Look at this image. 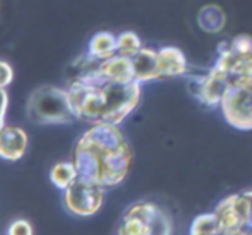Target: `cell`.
<instances>
[{
    "mask_svg": "<svg viewBox=\"0 0 252 235\" xmlns=\"http://www.w3.org/2000/svg\"><path fill=\"white\" fill-rule=\"evenodd\" d=\"M190 72L189 60L186 53L179 47H166L158 48V76L159 81L179 79V77H187Z\"/></svg>",
    "mask_w": 252,
    "mask_h": 235,
    "instance_id": "obj_9",
    "label": "cell"
},
{
    "mask_svg": "<svg viewBox=\"0 0 252 235\" xmlns=\"http://www.w3.org/2000/svg\"><path fill=\"white\" fill-rule=\"evenodd\" d=\"M158 208L159 206L151 201L134 202L126 211L115 235H151L150 220L158 211Z\"/></svg>",
    "mask_w": 252,
    "mask_h": 235,
    "instance_id": "obj_8",
    "label": "cell"
},
{
    "mask_svg": "<svg viewBox=\"0 0 252 235\" xmlns=\"http://www.w3.org/2000/svg\"><path fill=\"white\" fill-rule=\"evenodd\" d=\"M223 235H249V232L246 230H240V232H233V234H223Z\"/></svg>",
    "mask_w": 252,
    "mask_h": 235,
    "instance_id": "obj_23",
    "label": "cell"
},
{
    "mask_svg": "<svg viewBox=\"0 0 252 235\" xmlns=\"http://www.w3.org/2000/svg\"><path fill=\"white\" fill-rule=\"evenodd\" d=\"M143 47L144 45L139 34L134 31H122L120 34H117V53H120V55L132 59L136 53L141 52Z\"/></svg>",
    "mask_w": 252,
    "mask_h": 235,
    "instance_id": "obj_17",
    "label": "cell"
},
{
    "mask_svg": "<svg viewBox=\"0 0 252 235\" xmlns=\"http://www.w3.org/2000/svg\"><path fill=\"white\" fill-rule=\"evenodd\" d=\"M86 52L100 62L117 55V34L110 31H100L90 40Z\"/></svg>",
    "mask_w": 252,
    "mask_h": 235,
    "instance_id": "obj_14",
    "label": "cell"
},
{
    "mask_svg": "<svg viewBox=\"0 0 252 235\" xmlns=\"http://www.w3.org/2000/svg\"><path fill=\"white\" fill-rule=\"evenodd\" d=\"M77 179H79V173H77V168L72 162H59L50 170L52 184L55 187L62 189V191L72 186Z\"/></svg>",
    "mask_w": 252,
    "mask_h": 235,
    "instance_id": "obj_15",
    "label": "cell"
},
{
    "mask_svg": "<svg viewBox=\"0 0 252 235\" xmlns=\"http://www.w3.org/2000/svg\"><path fill=\"white\" fill-rule=\"evenodd\" d=\"M196 23L204 33L218 34L226 26V14L218 3H206L197 10Z\"/></svg>",
    "mask_w": 252,
    "mask_h": 235,
    "instance_id": "obj_13",
    "label": "cell"
},
{
    "mask_svg": "<svg viewBox=\"0 0 252 235\" xmlns=\"http://www.w3.org/2000/svg\"><path fill=\"white\" fill-rule=\"evenodd\" d=\"M151 235H173V222L172 216L163 208H158V211L150 220Z\"/></svg>",
    "mask_w": 252,
    "mask_h": 235,
    "instance_id": "obj_18",
    "label": "cell"
},
{
    "mask_svg": "<svg viewBox=\"0 0 252 235\" xmlns=\"http://www.w3.org/2000/svg\"><path fill=\"white\" fill-rule=\"evenodd\" d=\"M100 74L106 83L127 84V83H134V81H136L132 59L120 55V53H117V55L100 62Z\"/></svg>",
    "mask_w": 252,
    "mask_h": 235,
    "instance_id": "obj_11",
    "label": "cell"
},
{
    "mask_svg": "<svg viewBox=\"0 0 252 235\" xmlns=\"http://www.w3.org/2000/svg\"><path fill=\"white\" fill-rule=\"evenodd\" d=\"M7 235H33V227L28 220H16V222L10 223Z\"/></svg>",
    "mask_w": 252,
    "mask_h": 235,
    "instance_id": "obj_20",
    "label": "cell"
},
{
    "mask_svg": "<svg viewBox=\"0 0 252 235\" xmlns=\"http://www.w3.org/2000/svg\"><path fill=\"white\" fill-rule=\"evenodd\" d=\"M189 235H221V225L215 211L202 213L190 223Z\"/></svg>",
    "mask_w": 252,
    "mask_h": 235,
    "instance_id": "obj_16",
    "label": "cell"
},
{
    "mask_svg": "<svg viewBox=\"0 0 252 235\" xmlns=\"http://www.w3.org/2000/svg\"><path fill=\"white\" fill-rule=\"evenodd\" d=\"M72 163L79 179L106 191L127 179L134 163V153L119 126L98 122L77 139L72 149Z\"/></svg>",
    "mask_w": 252,
    "mask_h": 235,
    "instance_id": "obj_1",
    "label": "cell"
},
{
    "mask_svg": "<svg viewBox=\"0 0 252 235\" xmlns=\"http://www.w3.org/2000/svg\"><path fill=\"white\" fill-rule=\"evenodd\" d=\"M105 201V189L88 180L77 179L63 191V204L67 211L76 216H93L101 209Z\"/></svg>",
    "mask_w": 252,
    "mask_h": 235,
    "instance_id": "obj_7",
    "label": "cell"
},
{
    "mask_svg": "<svg viewBox=\"0 0 252 235\" xmlns=\"http://www.w3.org/2000/svg\"><path fill=\"white\" fill-rule=\"evenodd\" d=\"M28 134L17 126H5L0 131V158L5 162H19L28 151Z\"/></svg>",
    "mask_w": 252,
    "mask_h": 235,
    "instance_id": "obj_10",
    "label": "cell"
},
{
    "mask_svg": "<svg viewBox=\"0 0 252 235\" xmlns=\"http://www.w3.org/2000/svg\"><path fill=\"white\" fill-rule=\"evenodd\" d=\"M220 112L233 129L252 131V77L232 81Z\"/></svg>",
    "mask_w": 252,
    "mask_h": 235,
    "instance_id": "obj_4",
    "label": "cell"
},
{
    "mask_svg": "<svg viewBox=\"0 0 252 235\" xmlns=\"http://www.w3.org/2000/svg\"><path fill=\"white\" fill-rule=\"evenodd\" d=\"M247 232H249V235H252V223H251L249 227H247Z\"/></svg>",
    "mask_w": 252,
    "mask_h": 235,
    "instance_id": "obj_24",
    "label": "cell"
},
{
    "mask_svg": "<svg viewBox=\"0 0 252 235\" xmlns=\"http://www.w3.org/2000/svg\"><path fill=\"white\" fill-rule=\"evenodd\" d=\"M187 88L190 95L208 108H220L226 91L232 86V77L218 66L204 70L202 74H187Z\"/></svg>",
    "mask_w": 252,
    "mask_h": 235,
    "instance_id": "obj_5",
    "label": "cell"
},
{
    "mask_svg": "<svg viewBox=\"0 0 252 235\" xmlns=\"http://www.w3.org/2000/svg\"><path fill=\"white\" fill-rule=\"evenodd\" d=\"M7 106H9V93H7L5 88H0V131L7 126L5 124Z\"/></svg>",
    "mask_w": 252,
    "mask_h": 235,
    "instance_id": "obj_22",
    "label": "cell"
},
{
    "mask_svg": "<svg viewBox=\"0 0 252 235\" xmlns=\"http://www.w3.org/2000/svg\"><path fill=\"white\" fill-rule=\"evenodd\" d=\"M14 81V69L9 62L0 60V88H7Z\"/></svg>",
    "mask_w": 252,
    "mask_h": 235,
    "instance_id": "obj_21",
    "label": "cell"
},
{
    "mask_svg": "<svg viewBox=\"0 0 252 235\" xmlns=\"http://www.w3.org/2000/svg\"><path fill=\"white\" fill-rule=\"evenodd\" d=\"M136 81L141 84L159 81L158 76V50L151 47H143L139 53L132 57Z\"/></svg>",
    "mask_w": 252,
    "mask_h": 235,
    "instance_id": "obj_12",
    "label": "cell"
},
{
    "mask_svg": "<svg viewBox=\"0 0 252 235\" xmlns=\"http://www.w3.org/2000/svg\"><path fill=\"white\" fill-rule=\"evenodd\" d=\"M215 213L223 234L246 230L252 223V191L230 194L216 204Z\"/></svg>",
    "mask_w": 252,
    "mask_h": 235,
    "instance_id": "obj_6",
    "label": "cell"
},
{
    "mask_svg": "<svg viewBox=\"0 0 252 235\" xmlns=\"http://www.w3.org/2000/svg\"><path fill=\"white\" fill-rule=\"evenodd\" d=\"M28 120L38 126H62L76 120L67 88L43 86L33 90L26 101Z\"/></svg>",
    "mask_w": 252,
    "mask_h": 235,
    "instance_id": "obj_2",
    "label": "cell"
},
{
    "mask_svg": "<svg viewBox=\"0 0 252 235\" xmlns=\"http://www.w3.org/2000/svg\"><path fill=\"white\" fill-rule=\"evenodd\" d=\"M230 48L233 50L235 53H239V55H251L252 57V36L251 34H237V36H233L232 40L228 41Z\"/></svg>",
    "mask_w": 252,
    "mask_h": 235,
    "instance_id": "obj_19",
    "label": "cell"
},
{
    "mask_svg": "<svg viewBox=\"0 0 252 235\" xmlns=\"http://www.w3.org/2000/svg\"><path fill=\"white\" fill-rule=\"evenodd\" d=\"M143 84L134 81L127 84H105V110L100 122L120 126L141 103Z\"/></svg>",
    "mask_w": 252,
    "mask_h": 235,
    "instance_id": "obj_3",
    "label": "cell"
}]
</instances>
